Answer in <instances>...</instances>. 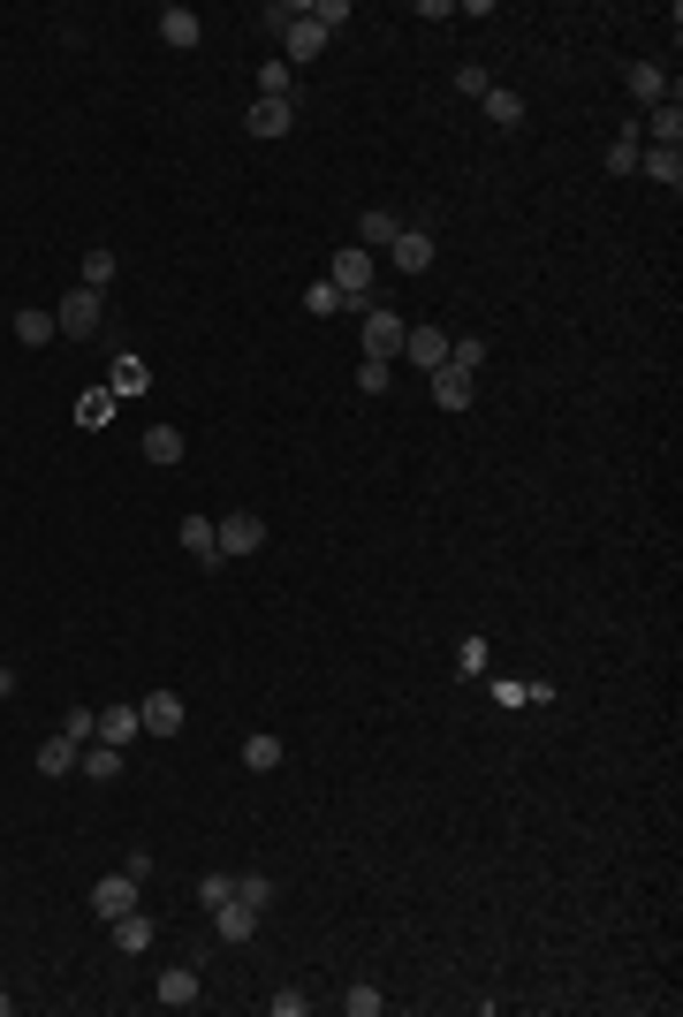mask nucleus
Returning <instances> with one entry per match:
<instances>
[{"instance_id": "nucleus-1", "label": "nucleus", "mask_w": 683, "mask_h": 1017, "mask_svg": "<svg viewBox=\"0 0 683 1017\" xmlns=\"http://www.w3.org/2000/svg\"><path fill=\"white\" fill-rule=\"evenodd\" d=\"M372 274H380V266H372V251H357V243L327 259V282H335V297L349 312H372Z\"/></svg>"}, {"instance_id": "nucleus-2", "label": "nucleus", "mask_w": 683, "mask_h": 1017, "mask_svg": "<svg viewBox=\"0 0 683 1017\" xmlns=\"http://www.w3.org/2000/svg\"><path fill=\"white\" fill-rule=\"evenodd\" d=\"M357 320H364V357H372V364H395V357H403V335H410L403 312L372 304V312H357Z\"/></svg>"}, {"instance_id": "nucleus-3", "label": "nucleus", "mask_w": 683, "mask_h": 1017, "mask_svg": "<svg viewBox=\"0 0 683 1017\" xmlns=\"http://www.w3.org/2000/svg\"><path fill=\"white\" fill-rule=\"evenodd\" d=\"M213 539H220V562H243V554H259V547H266V516L228 508V516L213 524Z\"/></svg>"}, {"instance_id": "nucleus-4", "label": "nucleus", "mask_w": 683, "mask_h": 1017, "mask_svg": "<svg viewBox=\"0 0 683 1017\" xmlns=\"http://www.w3.org/2000/svg\"><path fill=\"white\" fill-rule=\"evenodd\" d=\"M320 53H327V31L297 8V15L281 23V61H289V69H304V61H320Z\"/></svg>"}, {"instance_id": "nucleus-5", "label": "nucleus", "mask_w": 683, "mask_h": 1017, "mask_svg": "<svg viewBox=\"0 0 683 1017\" xmlns=\"http://www.w3.org/2000/svg\"><path fill=\"white\" fill-rule=\"evenodd\" d=\"M53 327H61L69 342H92V335H99V297H92V289H69L61 312H53Z\"/></svg>"}, {"instance_id": "nucleus-6", "label": "nucleus", "mask_w": 683, "mask_h": 1017, "mask_svg": "<svg viewBox=\"0 0 683 1017\" xmlns=\"http://www.w3.org/2000/svg\"><path fill=\"white\" fill-rule=\"evenodd\" d=\"M426 387H433V403H441V410H471V395H479V372H464V364H441V372H426Z\"/></svg>"}, {"instance_id": "nucleus-7", "label": "nucleus", "mask_w": 683, "mask_h": 1017, "mask_svg": "<svg viewBox=\"0 0 683 1017\" xmlns=\"http://www.w3.org/2000/svg\"><path fill=\"white\" fill-rule=\"evenodd\" d=\"M92 911H99L107 926H115L122 911H137V873H107V881L92 888Z\"/></svg>"}, {"instance_id": "nucleus-8", "label": "nucleus", "mask_w": 683, "mask_h": 1017, "mask_svg": "<svg viewBox=\"0 0 683 1017\" xmlns=\"http://www.w3.org/2000/svg\"><path fill=\"white\" fill-rule=\"evenodd\" d=\"M251 934H259V911H251L243 896L213 904V942H251Z\"/></svg>"}, {"instance_id": "nucleus-9", "label": "nucleus", "mask_w": 683, "mask_h": 1017, "mask_svg": "<svg viewBox=\"0 0 683 1017\" xmlns=\"http://www.w3.org/2000/svg\"><path fill=\"white\" fill-rule=\"evenodd\" d=\"M638 137H646V145H669V153H676V145H683V107H676V99H661V107H646V122H638Z\"/></svg>"}, {"instance_id": "nucleus-10", "label": "nucleus", "mask_w": 683, "mask_h": 1017, "mask_svg": "<svg viewBox=\"0 0 683 1017\" xmlns=\"http://www.w3.org/2000/svg\"><path fill=\"white\" fill-rule=\"evenodd\" d=\"M403 357H410L418 372H441V364H448V335H441V327H410V335H403Z\"/></svg>"}, {"instance_id": "nucleus-11", "label": "nucleus", "mask_w": 683, "mask_h": 1017, "mask_svg": "<svg viewBox=\"0 0 683 1017\" xmlns=\"http://www.w3.org/2000/svg\"><path fill=\"white\" fill-rule=\"evenodd\" d=\"M137 721H145V737H175V729H182V698H175V691H153V698L137 706Z\"/></svg>"}, {"instance_id": "nucleus-12", "label": "nucleus", "mask_w": 683, "mask_h": 1017, "mask_svg": "<svg viewBox=\"0 0 683 1017\" xmlns=\"http://www.w3.org/2000/svg\"><path fill=\"white\" fill-rule=\"evenodd\" d=\"M403 236V220L387 213V205H364V220H357V251H387Z\"/></svg>"}, {"instance_id": "nucleus-13", "label": "nucleus", "mask_w": 683, "mask_h": 1017, "mask_svg": "<svg viewBox=\"0 0 683 1017\" xmlns=\"http://www.w3.org/2000/svg\"><path fill=\"white\" fill-rule=\"evenodd\" d=\"M387 259H395L403 274H426V266H433V236H426V228H403V236L387 243Z\"/></svg>"}, {"instance_id": "nucleus-14", "label": "nucleus", "mask_w": 683, "mask_h": 1017, "mask_svg": "<svg viewBox=\"0 0 683 1017\" xmlns=\"http://www.w3.org/2000/svg\"><path fill=\"white\" fill-rule=\"evenodd\" d=\"M182 547L197 570H220V539H213V516H182Z\"/></svg>"}, {"instance_id": "nucleus-15", "label": "nucleus", "mask_w": 683, "mask_h": 1017, "mask_svg": "<svg viewBox=\"0 0 683 1017\" xmlns=\"http://www.w3.org/2000/svg\"><path fill=\"white\" fill-rule=\"evenodd\" d=\"M145 737V721H137V706H107L99 714V744H115V752H130Z\"/></svg>"}, {"instance_id": "nucleus-16", "label": "nucleus", "mask_w": 683, "mask_h": 1017, "mask_svg": "<svg viewBox=\"0 0 683 1017\" xmlns=\"http://www.w3.org/2000/svg\"><path fill=\"white\" fill-rule=\"evenodd\" d=\"M153 942H160V926H153L145 911H122V919H115V949H122V957H145Z\"/></svg>"}, {"instance_id": "nucleus-17", "label": "nucleus", "mask_w": 683, "mask_h": 1017, "mask_svg": "<svg viewBox=\"0 0 683 1017\" xmlns=\"http://www.w3.org/2000/svg\"><path fill=\"white\" fill-rule=\"evenodd\" d=\"M243 130H251V137H289V99H251Z\"/></svg>"}, {"instance_id": "nucleus-18", "label": "nucleus", "mask_w": 683, "mask_h": 1017, "mask_svg": "<svg viewBox=\"0 0 683 1017\" xmlns=\"http://www.w3.org/2000/svg\"><path fill=\"white\" fill-rule=\"evenodd\" d=\"M76 759H84V744H76V737H46V744H38V775H53V782H61V775H76Z\"/></svg>"}, {"instance_id": "nucleus-19", "label": "nucleus", "mask_w": 683, "mask_h": 1017, "mask_svg": "<svg viewBox=\"0 0 683 1017\" xmlns=\"http://www.w3.org/2000/svg\"><path fill=\"white\" fill-rule=\"evenodd\" d=\"M479 107H487V122H494V130H524V92H510V84H494Z\"/></svg>"}, {"instance_id": "nucleus-20", "label": "nucleus", "mask_w": 683, "mask_h": 1017, "mask_svg": "<svg viewBox=\"0 0 683 1017\" xmlns=\"http://www.w3.org/2000/svg\"><path fill=\"white\" fill-rule=\"evenodd\" d=\"M53 335H61V327H53L46 304H23V312H15V342H23V349H46Z\"/></svg>"}, {"instance_id": "nucleus-21", "label": "nucleus", "mask_w": 683, "mask_h": 1017, "mask_svg": "<svg viewBox=\"0 0 683 1017\" xmlns=\"http://www.w3.org/2000/svg\"><path fill=\"white\" fill-rule=\"evenodd\" d=\"M623 84H631V92H638L646 107H661V99H676V84H669V76H661L654 61H631V76H623Z\"/></svg>"}, {"instance_id": "nucleus-22", "label": "nucleus", "mask_w": 683, "mask_h": 1017, "mask_svg": "<svg viewBox=\"0 0 683 1017\" xmlns=\"http://www.w3.org/2000/svg\"><path fill=\"white\" fill-rule=\"evenodd\" d=\"M243 767H251V775H274V767H281V737H274V729H251V737H243Z\"/></svg>"}, {"instance_id": "nucleus-23", "label": "nucleus", "mask_w": 683, "mask_h": 1017, "mask_svg": "<svg viewBox=\"0 0 683 1017\" xmlns=\"http://www.w3.org/2000/svg\"><path fill=\"white\" fill-rule=\"evenodd\" d=\"M638 168L654 175L661 190H683V153H669V145H646V153H638Z\"/></svg>"}, {"instance_id": "nucleus-24", "label": "nucleus", "mask_w": 683, "mask_h": 1017, "mask_svg": "<svg viewBox=\"0 0 683 1017\" xmlns=\"http://www.w3.org/2000/svg\"><path fill=\"white\" fill-rule=\"evenodd\" d=\"M153 995H160L168 1010H190V1003H197V972H190V965H175V972H160V988H153Z\"/></svg>"}, {"instance_id": "nucleus-25", "label": "nucleus", "mask_w": 683, "mask_h": 1017, "mask_svg": "<svg viewBox=\"0 0 683 1017\" xmlns=\"http://www.w3.org/2000/svg\"><path fill=\"white\" fill-rule=\"evenodd\" d=\"M145 387H153V364H145L137 349H122V357H115V395H145Z\"/></svg>"}, {"instance_id": "nucleus-26", "label": "nucleus", "mask_w": 683, "mask_h": 1017, "mask_svg": "<svg viewBox=\"0 0 683 1017\" xmlns=\"http://www.w3.org/2000/svg\"><path fill=\"white\" fill-rule=\"evenodd\" d=\"M76 775H92V782H115V775H122V752L92 737V744H84V759H76Z\"/></svg>"}, {"instance_id": "nucleus-27", "label": "nucleus", "mask_w": 683, "mask_h": 1017, "mask_svg": "<svg viewBox=\"0 0 683 1017\" xmlns=\"http://www.w3.org/2000/svg\"><path fill=\"white\" fill-rule=\"evenodd\" d=\"M236 896L266 919V911H274V896H281V881H274V873H236Z\"/></svg>"}, {"instance_id": "nucleus-28", "label": "nucleus", "mask_w": 683, "mask_h": 1017, "mask_svg": "<svg viewBox=\"0 0 683 1017\" xmlns=\"http://www.w3.org/2000/svg\"><path fill=\"white\" fill-rule=\"evenodd\" d=\"M160 38H168L175 53H190V46H197V15H190V8H160Z\"/></svg>"}, {"instance_id": "nucleus-29", "label": "nucleus", "mask_w": 683, "mask_h": 1017, "mask_svg": "<svg viewBox=\"0 0 683 1017\" xmlns=\"http://www.w3.org/2000/svg\"><path fill=\"white\" fill-rule=\"evenodd\" d=\"M137 448H145V464H160V471H168V464H182V433H175V426H153Z\"/></svg>"}, {"instance_id": "nucleus-30", "label": "nucleus", "mask_w": 683, "mask_h": 1017, "mask_svg": "<svg viewBox=\"0 0 683 1017\" xmlns=\"http://www.w3.org/2000/svg\"><path fill=\"white\" fill-rule=\"evenodd\" d=\"M638 153H646V137H638V122L608 145V175H638Z\"/></svg>"}, {"instance_id": "nucleus-31", "label": "nucleus", "mask_w": 683, "mask_h": 1017, "mask_svg": "<svg viewBox=\"0 0 683 1017\" xmlns=\"http://www.w3.org/2000/svg\"><path fill=\"white\" fill-rule=\"evenodd\" d=\"M115 274H122V259H115V251H84V289H92V297H107V282H115Z\"/></svg>"}, {"instance_id": "nucleus-32", "label": "nucleus", "mask_w": 683, "mask_h": 1017, "mask_svg": "<svg viewBox=\"0 0 683 1017\" xmlns=\"http://www.w3.org/2000/svg\"><path fill=\"white\" fill-rule=\"evenodd\" d=\"M289 92H297V69L289 61H266L259 69V99H289Z\"/></svg>"}, {"instance_id": "nucleus-33", "label": "nucleus", "mask_w": 683, "mask_h": 1017, "mask_svg": "<svg viewBox=\"0 0 683 1017\" xmlns=\"http://www.w3.org/2000/svg\"><path fill=\"white\" fill-rule=\"evenodd\" d=\"M304 312H312V320H335V312H349V304L335 297V282H312V289H304Z\"/></svg>"}, {"instance_id": "nucleus-34", "label": "nucleus", "mask_w": 683, "mask_h": 1017, "mask_svg": "<svg viewBox=\"0 0 683 1017\" xmlns=\"http://www.w3.org/2000/svg\"><path fill=\"white\" fill-rule=\"evenodd\" d=\"M380 1010H387L380 988H349V995H342V1017H380Z\"/></svg>"}, {"instance_id": "nucleus-35", "label": "nucleus", "mask_w": 683, "mask_h": 1017, "mask_svg": "<svg viewBox=\"0 0 683 1017\" xmlns=\"http://www.w3.org/2000/svg\"><path fill=\"white\" fill-rule=\"evenodd\" d=\"M448 364L479 372V364H487V335H464V342H448Z\"/></svg>"}, {"instance_id": "nucleus-36", "label": "nucleus", "mask_w": 683, "mask_h": 1017, "mask_svg": "<svg viewBox=\"0 0 683 1017\" xmlns=\"http://www.w3.org/2000/svg\"><path fill=\"white\" fill-rule=\"evenodd\" d=\"M456 677H487V638H464L456 646Z\"/></svg>"}, {"instance_id": "nucleus-37", "label": "nucleus", "mask_w": 683, "mask_h": 1017, "mask_svg": "<svg viewBox=\"0 0 683 1017\" xmlns=\"http://www.w3.org/2000/svg\"><path fill=\"white\" fill-rule=\"evenodd\" d=\"M61 737H76V744H92V737H99V714H92V706H69V721H61Z\"/></svg>"}, {"instance_id": "nucleus-38", "label": "nucleus", "mask_w": 683, "mask_h": 1017, "mask_svg": "<svg viewBox=\"0 0 683 1017\" xmlns=\"http://www.w3.org/2000/svg\"><path fill=\"white\" fill-rule=\"evenodd\" d=\"M228 896H236V873H205V881H197V904H205V911L228 904Z\"/></svg>"}, {"instance_id": "nucleus-39", "label": "nucleus", "mask_w": 683, "mask_h": 1017, "mask_svg": "<svg viewBox=\"0 0 683 1017\" xmlns=\"http://www.w3.org/2000/svg\"><path fill=\"white\" fill-rule=\"evenodd\" d=\"M304 15H312V23H320V31H335V23H349V0H312V8H304Z\"/></svg>"}, {"instance_id": "nucleus-40", "label": "nucleus", "mask_w": 683, "mask_h": 1017, "mask_svg": "<svg viewBox=\"0 0 683 1017\" xmlns=\"http://www.w3.org/2000/svg\"><path fill=\"white\" fill-rule=\"evenodd\" d=\"M456 92H464V99H487L494 76H487V69H456Z\"/></svg>"}, {"instance_id": "nucleus-41", "label": "nucleus", "mask_w": 683, "mask_h": 1017, "mask_svg": "<svg viewBox=\"0 0 683 1017\" xmlns=\"http://www.w3.org/2000/svg\"><path fill=\"white\" fill-rule=\"evenodd\" d=\"M107 410H115V395H84L76 403V426H107Z\"/></svg>"}, {"instance_id": "nucleus-42", "label": "nucleus", "mask_w": 683, "mask_h": 1017, "mask_svg": "<svg viewBox=\"0 0 683 1017\" xmlns=\"http://www.w3.org/2000/svg\"><path fill=\"white\" fill-rule=\"evenodd\" d=\"M357 387H364V395H387V364L364 357V364H357Z\"/></svg>"}, {"instance_id": "nucleus-43", "label": "nucleus", "mask_w": 683, "mask_h": 1017, "mask_svg": "<svg viewBox=\"0 0 683 1017\" xmlns=\"http://www.w3.org/2000/svg\"><path fill=\"white\" fill-rule=\"evenodd\" d=\"M0 1017H8V995H0Z\"/></svg>"}]
</instances>
